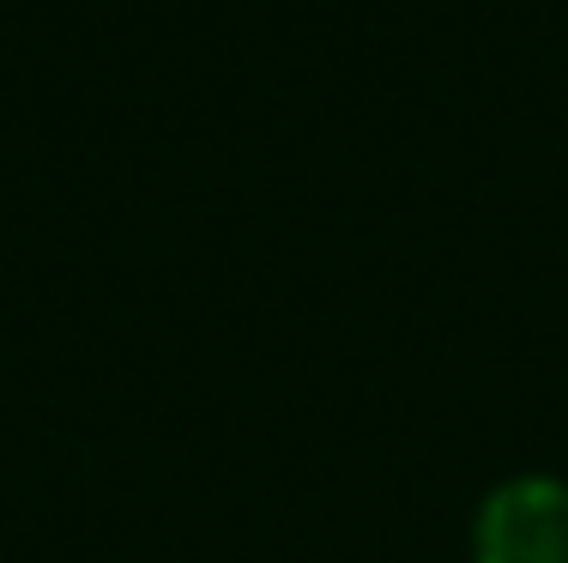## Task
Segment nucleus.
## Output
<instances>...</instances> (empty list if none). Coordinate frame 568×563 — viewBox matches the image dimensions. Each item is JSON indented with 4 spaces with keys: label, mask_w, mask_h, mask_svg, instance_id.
Instances as JSON below:
<instances>
[{
    "label": "nucleus",
    "mask_w": 568,
    "mask_h": 563,
    "mask_svg": "<svg viewBox=\"0 0 568 563\" xmlns=\"http://www.w3.org/2000/svg\"><path fill=\"white\" fill-rule=\"evenodd\" d=\"M471 563H568V479L514 473L471 515Z\"/></svg>",
    "instance_id": "1"
}]
</instances>
